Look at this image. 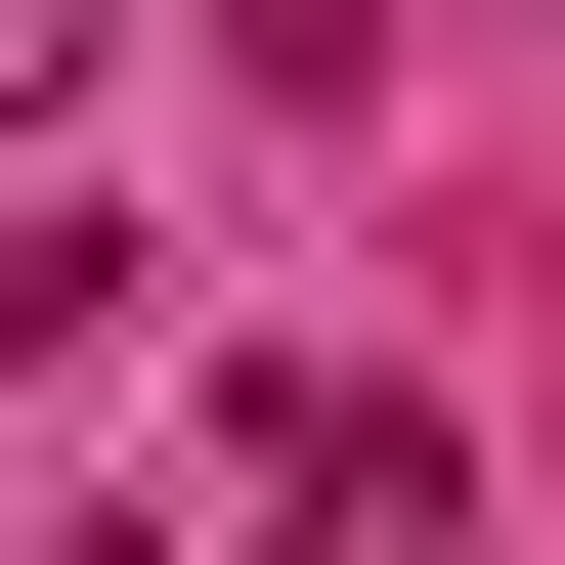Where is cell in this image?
Here are the masks:
<instances>
[{
	"mask_svg": "<svg viewBox=\"0 0 565 565\" xmlns=\"http://www.w3.org/2000/svg\"><path fill=\"white\" fill-rule=\"evenodd\" d=\"M87 44H131V0H0V131H44V87H87Z\"/></svg>",
	"mask_w": 565,
	"mask_h": 565,
	"instance_id": "6da1fadb",
	"label": "cell"
}]
</instances>
